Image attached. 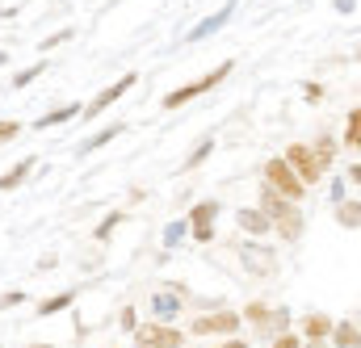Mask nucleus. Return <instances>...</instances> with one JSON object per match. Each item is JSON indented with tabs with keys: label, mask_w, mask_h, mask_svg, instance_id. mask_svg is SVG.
Instances as JSON below:
<instances>
[{
	"label": "nucleus",
	"mask_w": 361,
	"mask_h": 348,
	"mask_svg": "<svg viewBox=\"0 0 361 348\" xmlns=\"http://www.w3.org/2000/svg\"><path fill=\"white\" fill-rule=\"evenodd\" d=\"M265 218H269V231H277V240H286V244H294V240H302V227H307V214L298 210V201H286V197H277L273 189L261 193V206H257Z\"/></svg>",
	"instance_id": "obj_1"
},
{
	"label": "nucleus",
	"mask_w": 361,
	"mask_h": 348,
	"mask_svg": "<svg viewBox=\"0 0 361 348\" xmlns=\"http://www.w3.org/2000/svg\"><path fill=\"white\" fill-rule=\"evenodd\" d=\"M281 160L294 168V176H298L307 189H311V185H319V180H324V173H328V164H324V160L315 156V147H307V143H290Z\"/></svg>",
	"instance_id": "obj_2"
},
{
	"label": "nucleus",
	"mask_w": 361,
	"mask_h": 348,
	"mask_svg": "<svg viewBox=\"0 0 361 348\" xmlns=\"http://www.w3.org/2000/svg\"><path fill=\"white\" fill-rule=\"evenodd\" d=\"M231 72H235V63H231V59H223V63H219L214 72H206L202 80H193V85H185V88H173V92H164V101H160V105H164V109H177V105H189L193 97L210 92V88L219 85V80H227Z\"/></svg>",
	"instance_id": "obj_3"
},
{
	"label": "nucleus",
	"mask_w": 361,
	"mask_h": 348,
	"mask_svg": "<svg viewBox=\"0 0 361 348\" xmlns=\"http://www.w3.org/2000/svg\"><path fill=\"white\" fill-rule=\"evenodd\" d=\"M265 189H273V193L286 197V201H302V193H307V185L294 176V168H290L286 160H269V164H265Z\"/></svg>",
	"instance_id": "obj_4"
},
{
	"label": "nucleus",
	"mask_w": 361,
	"mask_h": 348,
	"mask_svg": "<svg viewBox=\"0 0 361 348\" xmlns=\"http://www.w3.org/2000/svg\"><path fill=\"white\" fill-rule=\"evenodd\" d=\"M130 336H135V348H180L185 344V332H180V328L156 323V319H152V323H139Z\"/></svg>",
	"instance_id": "obj_5"
},
{
	"label": "nucleus",
	"mask_w": 361,
	"mask_h": 348,
	"mask_svg": "<svg viewBox=\"0 0 361 348\" xmlns=\"http://www.w3.org/2000/svg\"><path fill=\"white\" fill-rule=\"evenodd\" d=\"M240 264L252 277H273L277 273V248L261 244V240H248V244H240Z\"/></svg>",
	"instance_id": "obj_6"
},
{
	"label": "nucleus",
	"mask_w": 361,
	"mask_h": 348,
	"mask_svg": "<svg viewBox=\"0 0 361 348\" xmlns=\"http://www.w3.org/2000/svg\"><path fill=\"white\" fill-rule=\"evenodd\" d=\"M240 323H244V319H240L235 311H214V315H193L189 332H193V336H235Z\"/></svg>",
	"instance_id": "obj_7"
},
{
	"label": "nucleus",
	"mask_w": 361,
	"mask_h": 348,
	"mask_svg": "<svg viewBox=\"0 0 361 348\" xmlns=\"http://www.w3.org/2000/svg\"><path fill=\"white\" fill-rule=\"evenodd\" d=\"M135 85H139V76H135V72H126L122 80H114L109 88H101V92L92 97L89 105H85V113H80V118H97V113H105V109H109L114 101H122V97H126V92H130Z\"/></svg>",
	"instance_id": "obj_8"
},
{
	"label": "nucleus",
	"mask_w": 361,
	"mask_h": 348,
	"mask_svg": "<svg viewBox=\"0 0 361 348\" xmlns=\"http://www.w3.org/2000/svg\"><path fill=\"white\" fill-rule=\"evenodd\" d=\"M214 214H219V201H197L189 210V227H193V240L197 244H210L214 235Z\"/></svg>",
	"instance_id": "obj_9"
},
{
	"label": "nucleus",
	"mask_w": 361,
	"mask_h": 348,
	"mask_svg": "<svg viewBox=\"0 0 361 348\" xmlns=\"http://www.w3.org/2000/svg\"><path fill=\"white\" fill-rule=\"evenodd\" d=\"M240 319H248V323H257L261 332H273V319H277V323H286V311H269L265 302H248Z\"/></svg>",
	"instance_id": "obj_10"
},
{
	"label": "nucleus",
	"mask_w": 361,
	"mask_h": 348,
	"mask_svg": "<svg viewBox=\"0 0 361 348\" xmlns=\"http://www.w3.org/2000/svg\"><path fill=\"white\" fill-rule=\"evenodd\" d=\"M328 340H332V348H357V344H361V336H357V319H353V315H345L341 323H332Z\"/></svg>",
	"instance_id": "obj_11"
},
{
	"label": "nucleus",
	"mask_w": 361,
	"mask_h": 348,
	"mask_svg": "<svg viewBox=\"0 0 361 348\" xmlns=\"http://www.w3.org/2000/svg\"><path fill=\"white\" fill-rule=\"evenodd\" d=\"M231 13H235V4H227L223 13H214V17H206V21H197L193 30H189V42H202V38H210V34H219L227 21H231Z\"/></svg>",
	"instance_id": "obj_12"
},
{
	"label": "nucleus",
	"mask_w": 361,
	"mask_h": 348,
	"mask_svg": "<svg viewBox=\"0 0 361 348\" xmlns=\"http://www.w3.org/2000/svg\"><path fill=\"white\" fill-rule=\"evenodd\" d=\"M152 315H156V323H173L180 315V298L173 290H164V294H156L152 298Z\"/></svg>",
	"instance_id": "obj_13"
},
{
	"label": "nucleus",
	"mask_w": 361,
	"mask_h": 348,
	"mask_svg": "<svg viewBox=\"0 0 361 348\" xmlns=\"http://www.w3.org/2000/svg\"><path fill=\"white\" fill-rule=\"evenodd\" d=\"M118 135H122V122H109V126H105V130H97V135H92V139H85V143H80V147H76V156H92V151H97V147H109V143H114V139H118Z\"/></svg>",
	"instance_id": "obj_14"
},
{
	"label": "nucleus",
	"mask_w": 361,
	"mask_h": 348,
	"mask_svg": "<svg viewBox=\"0 0 361 348\" xmlns=\"http://www.w3.org/2000/svg\"><path fill=\"white\" fill-rule=\"evenodd\" d=\"M85 113V105H59L55 113H42L38 122H34V130H47V126H63V122H72V118H80Z\"/></svg>",
	"instance_id": "obj_15"
},
{
	"label": "nucleus",
	"mask_w": 361,
	"mask_h": 348,
	"mask_svg": "<svg viewBox=\"0 0 361 348\" xmlns=\"http://www.w3.org/2000/svg\"><path fill=\"white\" fill-rule=\"evenodd\" d=\"M34 168H38V160H34V156H25V160H21V164H13V168H8V173L0 176V193H8V189H17V185H21V180H25V176L34 173Z\"/></svg>",
	"instance_id": "obj_16"
},
{
	"label": "nucleus",
	"mask_w": 361,
	"mask_h": 348,
	"mask_svg": "<svg viewBox=\"0 0 361 348\" xmlns=\"http://www.w3.org/2000/svg\"><path fill=\"white\" fill-rule=\"evenodd\" d=\"M235 223H240V231H248V235H269V218H265L261 210H240Z\"/></svg>",
	"instance_id": "obj_17"
},
{
	"label": "nucleus",
	"mask_w": 361,
	"mask_h": 348,
	"mask_svg": "<svg viewBox=\"0 0 361 348\" xmlns=\"http://www.w3.org/2000/svg\"><path fill=\"white\" fill-rule=\"evenodd\" d=\"M328 332H332V319L328 315H307L302 319V336L307 340H328Z\"/></svg>",
	"instance_id": "obj_18"
},
{
	"label": "nucleus",
	"mask_w": 361,
	"mask_h": 348,
	"mask_svg": "<svg viewBox=\"0 0 361 348\" xmlns=\"http://www.w3.org/2000/svg\"><path fill=\"white\" fill-rule=\"evenodd\" d=\"M336 223H341V227H349V231H357V227H361V206H357V197L336 206Z\"/></svg>",
	"instance_id": "obj_19"
},
{
	"label": "nucleus",
	"mask_w": 361,
	"mask_h": 348,
	"mask_svg": "<svg viewBox=\"0 0 361 348\" xmlns=\"http://www.w3.org/2000/svg\"><path fill=\"white\" fill-rule=\"evenodd\" d=\"M72 302H76V290H63V294H55V298H47V302L38 306V315H42V319H47V315H59V311H68Z\"/></svg>",
	"instance_id": "obj_20"
},
{
	"label": "nucleus",
	"mask_w": 361,
	"mask_h": 348,
	"mask_svg": "<svg viewBox=\"0 0 361 348\" xmlns=\"http://www.w3.org/2000/svg\"><path fill=\"white\" fill-rule=\"evenodd\" d=\"M361 143V109H349L345 118V147H357Z\"/></svg>",
	"instance_id": "obj_21"
},
{
	"label": "nucleus",
	"mask_w": 361,
	"mask_h": 348,
	"mask_svg": "<svg viewBox=\"0 0 361 348\" xmlns=\"http://www.w3.org/2000/svg\"><path fill=\"white\" fill-rule=\"evenodd\" d=\"M42 72H47V63H42V59H38V63H30L25 72H17V76H13V88H25V85H34V80H38Z\"/></svg>",
	"instance_id": "obj_22"
},
{
	"label": "nucleus",
	"mask_w": 361,
	"mask_h": 348,
	"mask_svg": "<svg viewBox=\"0 0 361 348\" xmlns=\"http://www.w3.org/2000/svg\"><path fill=\"white\" fill-rule=\"evenodd\" d=\"M210 151H214V139H202V143H197V147H193V156H189V160H185V173H189V168H197V164H202V160H206V156H210Z\"/></svg>",
	"instance_id": "obj_23"
},
{
	"label": "nucleus",
	"mask_w": 361,
	"mask_h": 348,
	"mask_svg": "<svg viewBox=\"0 0 361 348\" xmlns=\"http://www.w3.org/2000/svg\"><path fill=\"white\" fill-rule=\"evenodd\" d=\"M118 223H122V214H109V218H101V223H97V231H92V240H97V244H105V240L114 235V227H118Z\"/></svg>",
	"instance_id": "obj_24"
},
{
	"label": "nucleus",
	"mask_w": 361,
	"mask_h": 348,
	"mask_svg": "<svg viewBox=\"0 0 361 348\" xmlns=\"http://www.w3.org/2000/svg\"><path fill=\"white\" fill-rule=\"evenodd\" d=\"M185 231H189V223H169V227H164V248H177Z\"/></svg>",
	"instance_id": "obj_25"
},
{
	"label": "nucleus",
	"mask_w": 361,
	"mask_h": 348,
	"mask_svg": "<svg viewBox=\"0 0 361 348\" xmlns=\"http://www.w3.org/2000/svg\"><path fill=\"white\" fill-rule=\"evenodd\" d=\"M17 135H21V126H17L13 118H0V143H13Z\"/></svg>",
	"instance_id": "obj_26"
},
{
	"label": "nucleus",
	"mask_w": 361,
	"mask_h": 348,
	"mask_svg": "<svg viewBox=\"0 0 361 348\" xmlns=\"http://www.w3.org/2000/svg\"><path fill=\"white\" fill-rule=\"evenodd\" d=\"M72 34H76V30H59V34H51V38L42 42V51H55V46H63V42H68Z\"/></svg>",
	"instance_id": "obj_27"
},
{
	"label": "nucleus",
	"mask_w": 361,
	"mask_h": 348,
	"mask_svg": "<svg viewBox=\"0 0 361 348\" xmlns=\"http://www.w3.org/2000/svg\"><path fill=\"white\" fill-rule=\"evenodd\" d=\"M273 348H302V340H298V336H290V332H277Z\"/></svg>",
	"instance_id": "obj_28"
},
{
	"label": "nucleus",
	"mask_w": 361,
	"mask_h": 348,
	"mask_svg": "<svg viewBox=\"0 0 361 348\" xmlns=\"http://www.w3.org/2000/svg\"><path fill=\"white\" fill-rule=\"evenodd\" d=\"M21 298H25V294H21V290H13V294H4V298H0V311H8V306H17V302H21Z\"/></svg>",
	"instance_id": "obj_29"
},
{
	"label": "nucleus",
	"mask_w": 361,
	"mask_h": 348,
	"mask_svg": "<svg viewBox=\"0 0 361 348\" xmlns=\"http://www.w3.org/2000/svg\"><path fill=\"white\" fill-rule=\"evenodd\" d=\"M122 328H126V332H135V328H139V319H135V311H130V306L122 311Z\"/></svg>",
	"instance_id": "obj_30"
},
{
	"label": "nucleus",
	"mask_w": 361,
	"mask_h": 348,
	"mask_svg": "<svg viewBox=\"0 0 361 348\" xmlns=\"http://www.w3.org/2000/svg\"><path fill=\"white\" fill-rule=\"evenodd\" d=\"M353 8H357V0H336V13H345V17H353Z\"/></svg>",
	"instance_id": "obj_31"
},
{
	"label": "nucleus",
	"mask_w": 361,
	"mask_h": 348,
	"mask_svg": "<svg viewBox=\"0 0 361 348\" xmlns=\"http://www.w3.org/2000/svg\"><path fill=\"white\" fill-rule=\"evenodd\" d=\"M302 92H307V101H319V97H324V88H319V85H307Z\"/></svg>",
	"instance_id": "obj_32"
},
{
	"label": "nucleus",
	"mask_w": 361,
	"mask_h": 348,
	"mask_svg": "<svg viewBox=\"0 0 361 348\" xmlns=\"http://www.w3.org/2000/svg\"><path fill=\"white\" fill-rule=\"evenodd\" d=\"M223 348H248V344H244V340H227Z\"/></svg>",
	"instance_id": "obj_33"
},
{
	"label": "nucleus",
	"mask_w": 361,
	"mask_h": 348,
	"mask_svg": "<svg viewBox=\"0 0 361 348\" xmlns=\"http://www.w3.org/2000/svg\"><path fill=\"white\" fill-rule=\"evenodd\" d=\"M302 348H324V344H319V340H307V344H302Z\"/></svg>",
	"instance_id": "obj_34"
},
{
	"label": "nucleus",
	"mask_w": 361,
	"mask_h": 348,
	"mask_svg": "<svg viewBox=\"0 0 361 348\" xmlns=\"http://www.w3.org/2000/svg\"><path fill=\"white\" fill-rule=\"evenodd\" d=\"M34 348H51V344H34Z\"/></svg>",
	"instance_id": "obj_35"
}]
</instances>
